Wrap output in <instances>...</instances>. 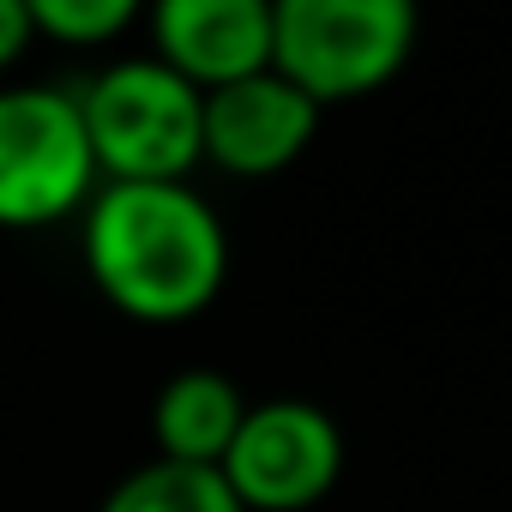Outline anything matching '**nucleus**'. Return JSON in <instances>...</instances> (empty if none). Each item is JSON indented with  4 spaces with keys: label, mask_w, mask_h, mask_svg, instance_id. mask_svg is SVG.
<instances>
[{
    "label": "nucleus",
    "mask_w": 512,
    "mask_h": 512,
    "mask_svg": "<svg viewBox=\"0 0 512 512\" xmlns=\"http://www.w3.org/2000/svg\"><path fill=\"white\" fill-rule=\"evenodd\" d=\"M85 278L139 326H181L229 284V229L187 181H103L79 211Z\"/></svg>",
    "instance_id": "obj_1"
},
{
    "label": "nucleus",
    "mask_w": 512,
    "mask_h": 512,
    "mask_svg": "<svg viewBox=\"0 0 512 512\" xmlns=\"http://www.w3.org/2000/svg\"><path fill=\"white\" fill-rule=\"evenodd\" d=\"M97 512H241V500L223 488L217 470L205 464H169V458H151L139 470H127Z\"/></svg>",
    "instance_id": "obj_9"
},
{
    "label": "nucleus",
    "mask_w": 512,
    "mask_h": 512,
    "mask_svg": "<svg viewBox=\"0 0 512 512\" xmlns=\"http://www.w3.org/2000/svg\"><path fill=\"white\" fill-rule=\"evenodd\" d=\"M314 133H320V109L266 67L223 91H205L199 163H217L235 181H266V175H284L314 145Z\"/></svg>",
    "instance_id": "obj_6"
},
{
    "label": "nucleus",
    "mask_w": 512,
    "mask_h": 512,
    "mask_svg": "<svg viewBox=\"0 0 512 512\" xmlns=\"http://www.w3.org/2000/svg\"><path fill=\"white\" fill-rule=\"evenodd\" d=\"M145 31L151 55L199 97L272 67V0H157Z\"/></svg>",
    "instance_id": "obj_7"
},
{
    "label": "nucleus",
    "mask_w": 512,
    "mask_h": 512,
    "mask_svg": "<svg viewBox=\"0 0 512 512\" xmlns=\"http://www.w3.org/2000/svg\"><path fill=\"white\" fill-rule=\"evenodd\" d=\"M103 187L79 97L61 85H0V229H49Z\"/></svg>",
    "instance_id": "obj_4"
},
{
    "label": "nucleus",
    "mask_w": 512,
    "mask_h": 512,
    "mask_svg": "<svg viewBox=\"0 0 512 512\" xmlns=\"http://www.w3.org/2000/svg\"><path fill=\"white\" fill-rule=\"evenodd\" d=\"M217 476L241 512H308L344 476V428L308 398L247 404Z\"/></svg>",
    "instance_id": "obj_5"
},
{
    "label": "nucleus",
    "mask_w": 512,
    "mask_h": 512,
    "mask_svg": "<svg viewBox=\"0 0 512 512\" xmlns=\"http://www.w3.org/2000/svg\"><path fill=\"white\" fill-rule=\"evenodd\" d=\"M79 97V121L103 181H187L199 169L205 97L157 55L109 61Z\"/></svg>",
    "instance_id": "obj_3"
},
{
    "label": "nucleus",
    "mask_w": 512,
    "mask_h": 512,
    "mask_svg": "<svg viewBox=\"0 0 512 512\" xmlns=\"http://www.w3.org/2000/svg\"><path fill=\"white\" fill-rule=\"evenodd\" d=\"M241 416H247V398H241V386L223 368H181L151 398L157 458L217 470L229 440H235V428H241Z\"/></svg>",
    "instance_id": "obj_8"
},
{
    "label": "nucleus",
    "mask_w": 512,
    "mask_h": 512,
    "mask_svg": "<svg viewBox=\"0 0 512 512\" xmlns=\"http://www.w3.org/2000/svg\"><path fill=\"white\" fill-rule=\"evenodd\" d=\"M25 13H31V37H49L61 49H103L139 25L133 0H25Z\"/></svg>",
    "instance_id": "obj_10"
},
{
    "label": "nucleus",
    "mask_w": 512,
    "mask_h": 512,
    "mask_svg": "<svg viewBox=\"0 0 512 512\" xmlns=\"http://www.w3.org/2000/svg\"><path fill=\"white\" fill-rule=\"evenodd\" d=\"M416 37L410 0H272V73L320 115L386 91L410 67Z\"/></svg>",
    "instance_id": "obj_2"
},
{
    "label": "nucleus",
    "mask_w": 512,
    "mask_h": 512,
    "mask_svg": "<svg viewBox=\"0 0 512 512\" xmlns=\"http://www.w3.org/2000/svg\"><path fill=\"white\" fill-rule=\"evenodd\" d=\"M31 13H25V0H0V73L19 67L25 49H31Z\"/></svg>",
    "instance_id": "obj_11"
}]
</instances>
